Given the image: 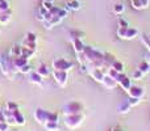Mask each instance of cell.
<instances>
[{
	"label": "cell",
	"instance_id": "cell-10",
	"mask_svg": "<svg viewBox=\"0 0 150 131\" xmlns=\"http://www.w3.org/2000/svg\"><path fill=\"white\" fill-rule=\"evenodd\" d=\"M127 93H128V96H129V97L140 98V100H141V98L145 96V88L140 87V85H132Z\"/></svg>",
	"mask_w": 150,
	"mask_h": 131
},
{
	"label": "cell",
	"instance_id": "cell-22",
	"mask_svg": "<svg viewBox=\"0 0 150 131\" xmlns=\"http://www.w3.org/2000/svg\"><path fill=\"white\" fill-rule=\"evenodd\" d=\"M80 7H82V4H80V1H78V0H71V1H69L67 4H66L67 11H79Z\"/></svg>",
	"mask_w": 150,
	"mask_h": 131
},
{
	"label": "cell",
	"instance_id": "cell-16",
	"mask_svg": "<svg viewBox=\"0 0 150 131\" xmlns=\"http://www.w3.org/2000/svg\"><path fill=\"white\" fill-rule=\"evenodd\" d=\"M101 84H103L107 89H115V88L117 87V81L115 79H112V77L109 76V75H107V74H105V76H104Z\"/></svg>",
	"mask_w": 150,
	"mask_h": 131
},
{
	"label": "cell",
	"instance_id": "cell-33",
	"mask_svg": "<svg viewBox=\"0 0 150 131\" xmlns=\"http://www.w3.org/2000/svg\"><path fill=\"white\" fill-rule=\"evenodd\" d=\"M11 126L5 121H0V131H9Z\"/></svg>",
	"mask_w": 150,
	"mask_h": 131
},
{
	"label": "cell",
	"instance_id": "cell-21",
	"mask_svg": "<svg viewBox=\"0 0 150 131\" xmlns=\"http://www.w3.org/2000/svg\"><path fill=\"white\" fill-rule=\"evenodd\" d=\"M37 72H38V74L41 75L42 77H47L52 71H50V68L46 64H45V63H41V64L38 66V68H37Z\"/></svg>",
	"mask_w": 150,
	"mask_h": 131
},
{
	"label": "cell",
	"instance_id": "cell-25",
	"mask_svg": "<svg viewBox=\"0 0 150 131\" xmlns=\"http://www.w3.org/2000/svg\"><path fill=\"white\" fill-rule=\"evenodd\" d=\"M140 41H141V43L145 46V49L150 53V37H149V34H141Z\"/></svg>",
	"mask_w": 150,
	"mask_h": 131
},
{
	"label": "cell",
	"instance_id": "cell-27",
	"mask_svg": "<svg viewBox=\"0 0 150 131\" xmlns=\"http://www.w3.org/2000/svg\"><path fill=\"white\" fill-rule=\"evenodd\" d=\"M46 13H47V11L45 9V8L41 5V7L38 8V11H37V15H36V16H37V20H38V21H41V22H44V20H45V16H46Z\"/></svg>",
	"mask_w": 150,
	"mask_h": 131
},
{
	"label": "cell",
	"instance_id": "cell-18",
	"mask_svg": "<svg viewBox=\"0 0 150 131\" xmlns=\"http://www.w3.org/2000/svg\"><path fill=\"white\" fill-rule=\"evenodd\" d=\"M137 37H140V32H138V29L137 28H128V30H127V36H125V39H134V38H137Z\"/></svg>",
	"mask_w": 150,
	"mask_h": 131
},
{
	"label": "cell",
	"instance_id": "cell-4",
	"mask_svg": "<svg viewBox=\"0 0 150 131\" xmlns=\"http://www.w3.org/2000/svg\"><path fill=\"white\" fill-rule=\"evenodd\" d=\"M0 71H1V74L9 80H13L15 75L17 74L9 54L1 55V58H0Z\"/></svg>",
	"mask_w": 150,
	"mask_h": 131
},
{
	"label": "cell",
	"instance_id": "cell-9",
	"mask_svg": "<svg viewBox=\"0 0 150 131\" xmlns=\"http://www.w3.org/2000/svg\"><path fill=\"white\" fill-rule=\"evenodd\" d=\"M53 77H54L55 83H57L59 87H66L67 84V80H69V74L67 71H58V69H53Z\"/></svg>",
	"mask_w": 150,
	"mask_h": 131
},
{
	"label": "cell",
	"instance_id": "cell-24",
	"mask_svg": "<svg viewBox=\"0 0 150 131\" xmlns=\"http://www.w3.org/2000/svg\"><path fill=\"white\" fill-rule=\"evenodd\" d=\"M46 131H59V122H47L44 125Z\"/></svg>",
	"mask_w": 150,
	"mask_h": 131
},
{
	"label": "cell",
	"instance_id": "cell-5",
	"mask_svg": "<svg viewBox=\"0 0 150 131\" xmlns=\"http://www.w3.org/2000/svg\"><path fill=\"white\" fill-rule=\"evenodd\" d=\"M83 121H84V116L82 113L73 114V116H65V126L70 130H75L80 127Z\"/></svg>",
	"mask_w": 150,
	"mask_h": 131
},
{
	"label": "cell",
	"instance_id": "cell-11",
	"mask_svg": "<svg viewBox=\"0 0 150 131\" xmlns=\"http://www.w3.org/2000/svg\"><path fill=\"white\" fill-rule=\"evenodd\" d=\"M117 85H120V87H121L122 89L125 90V92H128V90H129V88L132 87V81H130V77L125 76L124 74H120L119 79H117Z\"/></svg>",
	"mask_w": 150,
	"mask_h": 131
},
{
	"label": "cell",
	"instance_id": "cell-7",
	"mask_svg": "<svg viewBox=\"0 0 150 131\" xmlns=\"http://www.w3.org/2000/svg\"><path fill=\"white\" fill-rule=\"evenodd\" d=\"M83 110V105L78 101H71L63 106V116H73V114H79Z\"/></svg>",
	"mask_w": 150,
	"mask_h": 131
},
{
	"label": "cell",
	"instance_id": "cell-32",
	"mask_svg": "<svg viewBox=\"0 0 150 131\" xmlns=\"http://www.w3.org/2000/svg\"><path fill=\"white\" fill-rule=\"evenodd\" d=\"M128 102H129V105L130 106H132V108H133V106H137L138 105V104H140V98H134V97H129V98H128Z\"/></svg>",
	"mask_w": 150,
	"mask_h": 131
},
{
	"label": "cell",
	"instance_id": "cell-31",
	"mask_svg": "<svg viewBox=\"0 0 150 131\" xmlns=\"http://www.w3.org/2000/svg\"><path fill=\"white\" fill-rule=\"evenodd\" d=\"M8 9H11V5L8 3V0H0V12L8 11Z\"/></svg>",
	"mask_w": 150,
	"mask_h": 131
},
{
	"label": "cell",
	"instance_id": "cell-26",
	"mask_svg": "<svg viewBox=\"0 0 150 131\" xmlns=\"http://www.w3.org/2000/svg\"><path fill=\"white\" fill-rule=\"evenodd\" d=\"M137 68L140 69V71L142 72L144 75H146V74H149V72H150V63H149V62H145V60H144V62H141L140 64H138Z\"/></svg>",
	"mask_w": 150,
	"mask_h": 131
},
{
	"label": "cell",
	"instance_id": "cell-14",
	"mask_svg": "<svg viewBox=\"0 0 150 131\" xmlns=\"http://www.w3.org/2000/svg\"><path fill=\"white\" fill-rule=\"evenodd\" d=\"M149 4H150V0H130V5L136 11L146 9L149 7Z\"/></svg>",
	"mask_w": 150,
	"mask_h": 131
},
{
	"label": "cell",
	"instance_id": "cell-38",
	"mask_svg": "<svg viewBox=\"0 0 150 131\" xmlns=\"http://www.w3.org/2000/svg\"><path fill=\"white\" fill-rule=\"evenodd\" d=\"M9 131H20V130H9Z\"/></svg>",
	"mask_w": 150,
	"mask_h": 131
},
{
	"label": "cell",
	"instance_id": "cell-23",
	"mask_svg": "<svg viewBox=\"0 0 150 131\" xmlns=\"http://www.w3.org/2000/svg\"><path fill=\"white\" fill-rule=\"evenodd\" d=\"M111 68H113L115 71H117V72H120V74H124V63L122 62H120V60H117V59H115L113 60V63L111 64Z\"/></svg>",
	"mask_w": 150,
	"mask_h": 131
},
{
	"label": "cell",
	"instance_id": "cell-40",
	"mask_svg": "<svg viewBox=\"0 0 150 131\" xmlns=\"http://www.w3.org/2000/svg\"><path fill=\"white\" fill-rule=\"evenodd\" d=\"M149 37H150V34H149Z\"/></svg>",
	"mask_w": 150,
	"mask_h": 131
},
{
	"label": "cell",
	"instance_id": "cell-36",
	"mask_svg": "<svg viewBox=\"0 0 150 131\" xmlns=\"http://www.w3.org/2000/svg\"><path fill=\"white\" fill-rule=\"evenodd\" d=\"M109 131H125L124 129H121V127H119V126H116V127H112Z\"/></svg>",
	"mask_w": 150,
	"mask_h": 131
},
{
	"label": "cell",
	"instance_id": "cell-2",
	"mask_svg": "<svg viewBox=\"0 0 150 131\" xmlns=\"http://www.w3.org/2000/svg\"><path fill=\"white\" fill-rule=\"evenodd\" d=\"M69 16L67 8H61V7H53L52 9L47 11L46 16L44 20V28L45 29H53L54 26H57L58 24H61L66 17Z\"/></svg>",
	"mask_w": 150,
	"mask_h": 131
},
{
	"label": "cell",
	"instance_id": "cell-29",
	"mask_svg": "<svg viewBox=\"0 0 150 131\" xmlns=\"http://www.w3.org/2000/svg\"><path fill=\"white\" fill-rule=\"evenodd\" d=\"M128 28H129V26H128ZM128 28H125V26H119V28H117V37H119V38H121V39H125Z\"/></svg>",
	"mask_w": 150,
	"mask_h": 131
},
{
	"label": "cell",
	"instance_id": "cell-37",
	"mask_svg": "<svg viewBox=\"0 0 150 131\" xmlns=\"http://www.w3.org/2000/svg\"><path fill=\"white\" fill-rule=\"evenodd\" d=\"M42 1H47V3H53L54 0H42Z\"/></svg>",
	"mask_w": 150,
	"mask_h": 131
},
{
	"label": "cell",
	"instance_id": "cell-28",
	"mask_svg": "<svg viewBox=\"0 0 150 131\" xmlns=\"http://www.w3.org/2000/svg\"><path fill=\"white\" fill-rule=\"evenodd\" d=\"M124 11H125V7H124V4H121V3H117V4L113 5V13L115 15L120 16V15L124 13Z\"/></svg>",
	"mask_w": 150,
	"mask_h": 131
},
{
	"label": "cell",
	"instance_id": "cell-8",
	"mask_svg": "<svg viewBox=\"0 0 150 131\" xmlns=\"http://www.w3.org/2000/svg\"><path fill=\"white\" fill-rule=\"evenodd\" d=\"M21 45H23L24 47H26V49H30V50L37 51V36H36V33L28 32V33L25 34V38H24V41Z\"/></svg>",
	"mask_w": 150,
	"mask_h": 131
},
{
	"label": "cell",
	"instance_id": "cell-6",
	"mask_svg": "<svg viewBox=\"0 0 150 131\" xmlns=\"http://www.w3.org/2000/svg\"><path fill=\"white\" fill-rule=\"evenodd\" d=\"M53 69H58V71H70L74 68V63L70 60L65 59V58H57L53 60Z\"/></svg>",
	"mask_w": 150,
	"mask_h": 131
},
{
	"label": "cell",
	"instance_id": "cell-17",
	"mask_svg": "<svg viewBox=\"0 0 150 131\" xmlns=\"http://www.w3.org/2000/svg\"><path fill=\"white\" fill-rule=\"evenodd\" d=\"M12 20V11H3L0 12V25H7V24L11 22Z\"/></svg>",
	"mask_w": 150,
	"mask_h": 131
},
{
	"label": "cell",
	"instance_id": "cell-3",
	"mask_svg": "<svg viewBox=\"0 0 150 131\" xmlns=\"http://www.w3.org/2000/svg\"><path fill=\"white\" fill-rule=\"evenodd\" d=\"M34 119L38 125L44 126L47 122H59V114L57 111H49L44 108H37L34 110Z\"/></svg>",
	"mask_w": 150,
	"mask_h": 131
},
{
	"label": "cell",
	"instance_id": "cell-30",
	"mask_svg": "<svg viewBox=\"0 0 150 131\" xmlns=\"http://www.w3.org/2000/svg\"><path fill=\"white\" fill-rule=\"evenodd\" d=\"M144 76H145V75H144L138 68H136L134 71L132 72V79H134V80H141Z\"/></svg>",
	"mask_w": 150,
	"mask_h": 131
},
{
	"label": "cell",
	"instance_id": "cell-20",
	"mask_svg": "<svg viewBox=\"0 0 150 131\" xmlns=\"http://www.w3.org/2000/svg\"><path fill=\"white\" fill-rule=\"evenodd\" d=\"M8 54H9L11 57H20V55H23V46H21V45H15V46L11 47Z\"/></svg>",
	"mask_w": 150,
	"mask_h": 131
},
{
	"label": "cell",
	"instance_id": "cell-15",
	"mask_svg": "<svg viewBox=\"0 0 150 131\" xmlns=\"http://www.w3.org/2000/svg\"><path fill=\"white\" fill-rule=\"evenodd\" d=\"M88 74H90L91 77H92L95 81H98V83L103 81L104 76H105V74L103 72V69H101V68H92V69H90V71H88Z\"/></svg>",
	"mask_w": 150,
	"mask_h": 131
},
{
	"label": "cell",
	"instance_id": "cell-1",
	"mask_svg": "<svg viewBox=\"0 0 150 131\" xmlns=\"http://www.w3.org/2000/svg\"><path fill=\"white\" fill-rule=\"evenodd\" d=\"M0 113L9 126H24L26 123L25 117L20 110V106L15 101H7Z\"/></svg>",
	"mask_w": 150,
	"mask_h": 131
},
{
	"label": "cell",
	"instance_id": "cell-13",
	"mask_svg": "<svg viewBox=\"0 0 150 131\" xmlns=\"http://www.w3.org/2000/svg\"><path fill=\"white\" fill-rule=\"evenodd\" d=\"M71 43H73V47H74L75 54H79V53H83V51H84L86 45L83 43L82 38H78V37H71Z\"/></svg>",
	"mask_w": 150,
	"mask_h": 131
},
{
	"label": "cell",
	"instance_id": "cell-19",
	"mask_svg": "<svg viewBox=\"0 0 150 131\" xmlns=\"http://www.w3.org/2000/svg\"><path fill=\"white\" fill-rule=\"evenodd\" d=\"M130 109H132V106H130L129 102L125 100V101H122V102L119 105L117 110H119L120 114H127V113H129V111H130Z\"/></svg>",
	"mask_w": 150,
	"mask_h": 131
},
{
	"label": "cell",
	"instance_id": "cell-39",
	"mask_svg": "<svg viewBox=\"0 0 150 131\" xmlns=\"http://www.w3.org/2000/svg\"><path fill=\"white\" fill-rule=\"evenodd\" d=\"M0 34H1V29H0Z\"/></svg>",
	"mask_w": 150,
	"mask_h": 131
},
{
	"label": "cell",
	"instance_id": "cell-34",
	"mask_svg": "<svg viewBox=\"0 0 150 131\" xmlns=\"http://www.w3.org/2000/svg\"><path fill=\"white\" fill-rule=\"evenodd\" d=\"M119 26H125V28H128V26H129V24H128V21L125 20V18L119 17Z\"/></svg>",
	"mask_w": 150,
	"mask_h": 131
},
{
	"label": "cell",
	"instance_id": "cell-12",
	"mask_svg": "<svg viewBox=\"0 0 150 131\" xmlns=\"http://www.w3.org/2000/svg\"><path fill=\"white\" fill-rule=\"evenodd\" d=\"M28 75H29V81H30L32 84L38 85V87H42L45 77H42L41 75H40L37 71H30Z\"/></svg>",
	"mask_w": 150,
	"mask_h": 131
},
{
	"label": "cell",
	"instance_id": "cell-35",
	"mask_svg": "<svg viewBox=\"0 0 150 131\" xmlns=\"http://www.w3.org/2000/svg\"><path fill=\"white\" fill-rule=\"evenodd\" d=\"M42 7L45 8L46 11H49V9H52L54 5H53V3H47V1H42Z\"/></svg>",
	"mask_w": 150,
	"mask_h": 131
}]
</instances>
